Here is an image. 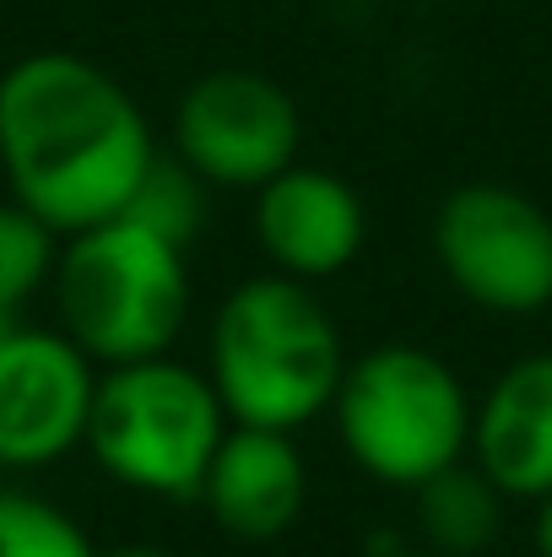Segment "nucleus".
I'll return each instance as SVG.
<instances>
[{"label": "nucleus", "mask_w": 552, "mask_h": 557, "mask_svg": "<svg viewBox=\"0 0 552 557\" xmlns=\"http://www.w3.org/2000/svg\"><path fill=\"white\" fill-rule=\"evenodd\" d=\"M228 428L233 422L206 369H189L180 358H147L98 369L82 449L125 493L195 498Z\"/></svg>", "instance_id": "nucleus-5"}, {"label": "nucleus", "mask_w": 552, "mask_h": 557, "mask_svg": "<svg viewBox=\"0 0 552 557\" xmlns=\"http://www.w3.org/2000/svg\"><path fill=\"white\" fill-rule=\"evenodd\" d=\"M11 331H16V314H11V309H0V342H5Z\"/></svg>", "instance_id": "nucleus-19"}, {"label": "nucleus", "mask_w": 552, "mask_h": 557, "mask_svg": "<svg viewBox=\"0 0 552 557\" xmlns=\"http://www.w3.org/2000/svg\"><path fill=\"white\" fill-rule=\"evenodd\" d=\"M98 363L54 325H16L0 342V471H44L82 449Z\"/></svg>", "instance_id": "nucleus-8"}, {"label": "nucleus", "mask_w": 552, "mask_h": 557, "mask_svg": "<svg viewBox=\"0 0 552 557\" xmlns=\"http://www.w3.org/2000/svg\"><path fill=\"white\" fill-rule=\"evenodd\" d=\"M98 557H174L158 542H120V547H98Z\"/></svg>", "instance_id": "nucleus-17"}, {"label": "nucleus", "mask_w": 552, "mask_h": 557, "mask_svg": "<svg viewBox=\"0 0 552 557\" xmlns=\"http://www.w3.org/2000/svg\"><path fill=\"white\" fill-rule=\"evenodd\" d=\"M379 557H433L428 547H390V553H379Z\"/></svg>", "instance_id": "nucleus-18"}, {"label": "nucleus", "mask_w": 552, "mask_h": 557, "mask_svg": "<svg viewBox=\"0 0 552 557\" xmlns=\"http://www.w3.org/2000/svg\"><path fill=\"white\" fill-rule=\"evenodd\" d=\"M0 557H98V542L54 498L0 487Z\"/></svg>", "instance_id": "nucleus-13"}, {"label": "nucleus", "mask_w": 552, "mask_h": 557, "mask_svg": "<svg viewBox=\"0 0 552 557\" xmlns=\"http://www.w3.org/2000/svg\"><path fill=\"white\" fill-rule=\"evenodd\" d=\"M304 152V114L293 92L260 71L222 65L184 87L174 109V158L211 189H255Z\"/></svg>", "instance_id": "nucleus-7"}, {"label": "nucleus", "mask_w": 552, "mask_h": 557, "mask_svg": "<svg viewBox=\"0 0 552 557\" xmlns=\"http://www.w3.org/2000/svg\"><path fill=\"white\" fill-rule=\"evenodd\" d=\"M54 260H60V233L5 195L0 200V309L16 314L38 287H49Z\"/></svg>", "instance_id": "nucleus-15"}, {"label": "nucleus", "mask_w": 552, "mask_h": 557, "mask_svg": "<svg viewBox=\"0 0 552 557\" xmlns=\"http://www.w3.org/2000/svg\"><path fill=\"white\" fill-rule=\"evenodd\" d=\"M531 542H537V557H552V493L537 504V520H531Z\"/></svg>", "instance_id": "nucleus-16"}, {"label": "nucleus", "mask_w": 552, "mask_h": 557, "mask_svg": "<svg viewBox=\"0 0 552 557\" xmlns=\"http://www.w3.org/2000/svg\"><path fill=\"white\" fill-rule=\"evenodd\" d=\"M206 189L211 185H206L200 174H189L180 158H163V152H158L120 216H131V222H142L147 233H158V238L189 249V238H195L200 222H206Z\"/></svg>", "instance_id": "nucleus-14"}, {"label": "nucleus", "mask_w": 552, "mask_h": 557, "mask_svg": "<svg viewBox=\"0 0 552 557\" xmlns=\"http://www.w3.org/2000/svg\"><path fill=\"white\" fill-rule=\"evenodd\" d=\"M433 260L482 314L526 320L552 309V216L515 185L450 189L433 211Z\"/></svg>", "instance_id": "nucleus-6"}, {"label": "nucleus", "mask_w": 552, "mask_h": 557, "mask_svg": "<svg viewBox=\"0 0 552 557\" xmlns=\"http://www.w3.org/2000/svg\"><path fill=\"white\" fill-rule=\"evenodd\" d=\"M504 493L471 466V455L412 493L417 547L433 557H482L504 531Z\"/></svg>", "instance_id": "nucleus-12"}, {"label": "nucleus", "mask_w": 552, "mask_h": 557, "mask_svg": "<svg viewBox=\"0 0 552 557\" xmlns=\"http://www.w3.org/2000/svg\"><path fill=\"white\" fill-rule=\"evenodd\" d=\"M471 466L520 504L552 493V352L515 358L471 411Z\"/></svg>", "instance_id": "nucleus-11"}, {"label": "nucleus", "mask_w": 552, "mask_h": 557, "mask_svg": "<svg viewBox=\"0 0 552 557\" xmlns=\"http://www.w3.org/2000/svg\"><path fill=\"white\" fill-rule=\"evenodd\" d=\"M158 141L120 76L71 49H38L0 71V174L60 238L131 206Z\"/></svg>", "instance_id": "nucleus-1"}, {"label": "nucleus", "mask_w": 552, "mask_h": 557, "mask_svg": "<svg viewBox=\"0 0 552 557\" xmlns=\"http://www.w3.org/2000/svg\"><path fill=\"white\" fill-rule=\"evenodd\" d=\"M347 363L353 358L326 298L282 271L244 276L206 331V379L238 428L304 433L331 417Z\"/></svg>", "instance_id": "nucleus-2"}, {"label": "nucleus", "mask_w": 552, "mask_h": 557, "mask_svg": "<svg viewBox=\"0 0 552 557\" xmlns=\"http://www.w3.org/2000/svg\"><path fill=\"white\" fill-rule=\"evenodd\" d=\"M195 504L206 509V520L249 547H266L277 536H287L304 520L309 504V466L298 449V433H271V428H228Z\"/></svg>", "instance_id": "nucleus-10"}, {"label": "nucleus", "mask_w": 552, "mask_h": 557, "mask_svg": "<svg viewBox=\"0 0 552 557\" xmlns=\"http://www.w3.org/2000/svg\"><path fill=\"white\" fill-rule=\"evenodd\" d=\"M255 244L271 271L293 282H331L342 276L368 244L364 195L331 169L293 163L271 185L255 189Z\"/></svg>", "instance_id": "nucleus-9"}, {"label": "nucleus", "mask_w": 552, "mask_h": 557, "mask_svg": "<svg viewBox=\"0 0 552 557\" xmlns=\"http://www.w3.org/2000/svg\"><path fill=\"white\" fill-rule=\"evenodd\" d=\"M471 411L466 379L417 342L368 347L347 363L331 400L347 460L395 493H417L471 455Z\"/></svg>", "instance_id": "nucleus-4"}, {"label": "nucleus", "mask_w": 552, "mask_h": 557, "mask_svg": "<svg viewBox=\"0 0 552 557\" xmlns=\"http://www.w3.org/2000/svg\"><path fill=\"white\" fill-rule=\"evenodd\" d=\"M49 287L60 331L98 369L169 358L195 293L180 244L147 233L131 216H109L98 227L60 238Z\"/></svg>", "instance_id": "nucleus-3"}]
</instances>
